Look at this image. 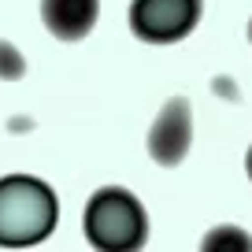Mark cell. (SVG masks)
Listing matches in <instances>:
<instances>
[{
    "label": "cell",
    "instance_id": "8992f818",
    "mask_svg": "<svg viewBox=\"0 0 252 252\" xmlns=\"http://www.w3.org/2000/svg\"><path fill=\"white\" fill-rule=\"evenodd\" d=\"M23 74H26V60H23V52H19L11 41L0 37V78H4V82H19Z\"/></svg>",
    "mask_w": 252,
    "mask_h": 252
},
{
    "label": "cell",
    "instance_id": "ba28073f",
    "mask_svg": "<svg viewBox=\"0 0 252 252\" xmlns=\"http://www.w3.org/2000/svg\"><path fill=\"white\" fill-rule=\"evenodd\" d=\"M212 89H215V93H222V96H230V100H237V89H234V82H230V78H215Z\"/></svg>",
    "mask_w": 252,
    "mask_h": 252
},
{
    "label": "cell",
    "instance_id": "5b68a950",
    "mask_svg": "<svg viewBox=\"0 0 252 252\" xmlns=\"http://www.w3.org/2000/svg\"><path fill=\"white\" fill-rule=\"evenodd\" d=\"M100 0H41V23L60 41H82L96 26Z\"/></svg>",
    "mask_w": 252,
    "mask_h": 252
},
{
    "label": "cell",
    "instance_id": "52a82bcc",
    "mask_svg": "<svg viewBox=\"0 0 252 252\" xmlns=\"http://www.w3.org/2000/svg\"><path fill=\"white\" fill-rule=\"evenodd\" d=\"M226 245H237V249H252V237H249V234H241V230H234V226H219V230H212V234L204 237V249H226Z\"/></svg>",
    "mask_w": 252,
    "mask_h": 252
},
{
    "label": "cell",
    "instance_id": "277c9868",
    "mask_svg": "<svg viewBox=\"0 0 252 252\" xmlns=\"http://www.w3.org/2000/svg\"><path fill=\"white\" fill-rule=\"evenodd\" d=\"M193 104L186 96H171L159 108V115L152 119L149 130V156L159 167H178L186 159L189 145H193Z\"/></svg>",
    "mask_w": 252,
    "mask_h": 252
},
{
    "label": "cell",
    "instance_id": "9c48e42d",
    "mask_svg": "<svg viewBox=\"0 0 252 252\" xmlns=\"http://www.w3.org/2000/svg\"><path fill=\"white\" fill-rule=\"evenodd\" d=\"M245 167H249V178H252V149H249V159H245Z\"/></svg>",
    "mask_w": 252,
    "mask_h": 252
},
{
    "label": "cell",
    "instance_id": "7a4b0ae2",
    "mask_svg": "<svg viewBox=\"0 0 252 252\" xmlns=\"http://www.w3.org/2000/svg\"><path fill=\"white\" fill-rule=\"evenodd\" d=\"M86 237L93 249H108V252L141 249L149 237V215L130 189L104 186L86 204Z\"/></svg>",
    "mask_w": 252,
    "mask_h": 252
},
{
    "label": "cell",
    "instance_id": "6da1fadb",
    "mask_svg": "<svg viewBox=\"0 0 252 252\" xmlns=\"http://www.w3.org/2000/svg\"><path fill=\"white\" fill-rule=\"evenodd\" d=\"M56 215H60L56 193L41 178L30 174L0 178V245L23 249L45 241L56 226Z\"/></svg>",
    "mask_w": 252,
    "mask_h": 252
},
{
    "label": "cell",
    "instance_id": "30bf717a",
    "mask_svg": "<svg viewBox=\"0 0 252 252\" xmlns=\"http://www.w3.org/2000/svg\"><path fill=\"white\" fill-rule=\"evenodd\" d=\"M249 41H252V23H249Z\"/></svg>",
    "mask_w": 252,
    "mask_h": 252
},
{
    "label": "cell",
    "instance_id": "3957f363",
    "mask_svg": "<svg viewBox=\"0 0 252 252\" xmlns=\"http://www.w3.org/2000/svg\"><path fill=\"white\" fill-rule=\"evenodd\" d=\"M204 0H134L130 30L149 45H174L200 23Z\"/></svg>",
    "mask_w": 252,
    "mask_h": 252
}]
</instances>
